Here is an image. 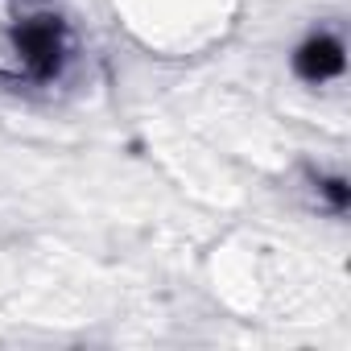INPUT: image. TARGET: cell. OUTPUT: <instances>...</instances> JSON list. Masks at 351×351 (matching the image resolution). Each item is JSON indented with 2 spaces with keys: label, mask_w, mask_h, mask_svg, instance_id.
Returning a JSON list of instances; mask_svg holds the SVG:
<instances>
[{
  "label": "cell",
  "mask_w": 351,
  "mask_h": 351,
  "mask_svg": "<svg viewBox=\"0 0 351 351\" xmlns=\"http://www.w3.org/2000/svg\"><path fill=\"white\" fill-rule=\"evenodd\" d=\"M17 50H21L25 66L38 79H50L58 71V62H62V50H66L58 17H34V21H25L17 29Z\"/></svg>",
  "instance_id": "1"
},
{
  "label": "cell",
  "mask_w": 351,
  "mask_h": 351,
  "mask_svg": "<svg viewBox=\"0 0 351 351\" xmlns=\"http://www.w3.org/2000/svg\"><path fill=\"white\" fill-rule=\"evenodd\" d=\"M343 71V46L335 42V38H310L302 50H298V75L302 79H310V83H322V79H330V75H339Z\"/></svg>",
  "instance_id": "2"
}]
</instances>
